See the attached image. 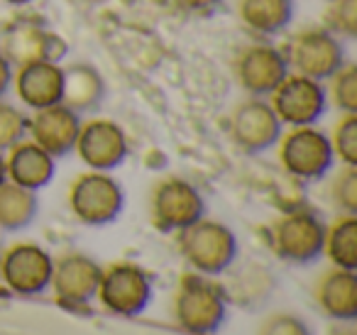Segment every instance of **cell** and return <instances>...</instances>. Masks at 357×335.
I'll list each match as a JSON object with an SVG mask.
<instances>
[{"label": "cell", "mask_w": 357, "mask_h": 335, "mask_svg": "<svg viewBox=\"0 0 357 335\" xmlns=\"http://www.w3.org/2000/svg\"><path fill=\"white\" fill-rule=\"evenodd\" d=\"M105 96V81L98 74L93 64L86 61H76L64 69V94H61V103L71 108L74 113H89L100 105Z\"/></svg>", "instance_id": "d6986e66"}, {"label": "cell", "mask_w": 357, "mask_h": 335, "mask_svg": "<svg viewBox=\"0 0 357 335\" xmlns=\"http://www.w3.org/2000/svg\"><path fill=\"white\" fill-rule=\"evenodd\" d=\"M79 130H81V115L74 113L71 108H66L64 103L35 110L30 123H27V133L32 135V142L40 144L54 159L74 152Z\"/></svg>", "instance_id": "2e32d148"}, {"label": "cell", "mask_w": 357, "mask_h": 335, "mask_svg": "<svg viewBox=\"0 0 357 335\" xmlns=\"http://www.w3.org/2000/svg\"><path fill=\"white\" fill-rule=\"evenodd\" d=\"M8 181V172H6V157H3V152H0V184Z\"/></svg>", "instance_id": "1f68e13d"}, {"label": "cell", "mask_w": 357, "mask_h": 335, "mask_svg": "<svg viewBox=\"0 0 357 335\" xmlns=\"http://www.w3.org/2000/svg\"><path fill=\"white\" fill-rule=\"evenodd\" d=\"M318 304L331 318L355 320L357 318V276L347 269H331L318 284Z\"/></svg>", "instance_id": "ffe728a7"}, {"label": "cell", "mask_w": 357, "mask_h": 335, "mask_svg": "<svg viewBox=\"0 0 357 335\" xmlns=\"http://www.w3.org/2000/svg\"><path fill=\"white\" fill-rule=\"evenodd\" d=\"M178 247L184 260L194 267L199 274L213 276L225 271L238 257V237L228 225L218 221L199 218L189 228L181 230Z\"/></svg>", "instance_id": "7a4b0ae2"}, {"label": "cell", "mask_w": 357, "mask_h": 335, "mask_svg": "<svg viewBox=\"0 0 357 335\" xmlns=\"http://www.w3.org/2000/svg\"><path fill=\"white\" fill-rule=\"evenodd\" d=\"M323 252L328 260L337 267V269L355 271L357 269V218L355 216H342L326 228V242H323Z\"/></svg>", "instance_id": "603a6c76"}, {"label": "cell", "mask_w": 357, "mask_h": 335, "mask_svg": "<svg viewBox=\"0 0 357 335\" xmlns=\"http://www.w3.org/2000/svg\"><path fill=\"white\" fill-rule=\"evenodd\" d=\"M54 260L37 242H17L8 247L0 265V279L20 296H35L50 289Z\"/></svg>", "instance_id": "8fae6325"}, {"label": "cell", "mask_w": 357, "mask_h": 335, "mask_svg": "<svg viewBox=\"0 0 357 335\" xmlns=\"http://www.w3.org/2000/svg\"><path fill=\"white\" fill-rule=\"evenodd\" d=\"M331 196L337 208H342L347 216H355L357 213V167L340 169V174L333 179Z\"/></svg>", "instance_id": "83f0119b"}, {"label": "cell", "mask_w": 357, "mask_h": 335, "mask_svg": "<svg viewBox=\"0 0 357 335\" xmlns=\"http://www.w3.org/2000/svg\"><path fill=\"white\" fill-rule=\"evenodd\" d=\"M37 193L25 186H17L13 181L0 184V228L8 232H15L27 228L37 216Z\"/></svg>", "instance_id": "7402d4cb"}, {"label": "cell", "mask_w": 357, "mask_h": 335, "mask_svg": "<svg viewBox=\"0 0 357 335\" xmlns=\"http://www.w3.org/2000/svg\"><path fill=\"white\" fill-rule=\"evenodd\" d=\"M282 128L284 125L279 123L269 100L255 98V96L240 103L230 118V135L235 144L248 154H259L274 147L282 137Z\"/></svg>", "instance_id": "7c38bea8"}, {"label": "cell", "mask_w": 357, "mask_h": 335, "mask_svg": "<svg viewBox=\"0 0 357 335\" xmlns=\"http://www.w3.org/2000/svg\"><path fill=\"white\" fill-rule=\"evenodd\" d=\"M328 81L331 89L326 91V96H331L333 105L342 113H357V66L345 61Z\"/></svg>", "instance_id": "cb8c5ba5"}, {"label": "cell", "mask_w": 357, "mask_h": 335, "mask_svg": "<svg viewBox=\"0 0 357 335\" xmlns=\"http://www.w3.org/2000/svg\"><path fill=\"white\" fill-rule=\"evenodd\" d=\"M269 105L282 125L303 128V125H313L326 113L328 96L321 81L301 74H287V79L269 94Z\"/></svg>", "instance_id": "8992f818"}, {"label": "cell", "mask_w": 357, "mask_h": 335, "mask_svg": "<svg viewBox=\"0 0 357 335\" xmlns=\"http://www.w3.org/2000/svg\"><path fill=\"white\" fill-rule=\"evenodd\" d=\"M0 265H3V252H0Z\"/></svg>", "instance_id": "836d02e7"}, {"label": "cell", "mask_w": 357, "mask_h": 335, "mask_svg": "<svg viewBox=\"0 0 357 335\" xmlns=\"http://www.w3.org/2000/svg\"><path fill=\"white\" fill-rule=\"evenodd\" d=\"M100 265L96 260L79 252L64 255L59 262H54L52 269V281L50 286L54 289L56 299L66 306H81L89 304L96 294H98L100 284Z\"/></svg>", "instance_id": "9a60e30c"}, {"label": "cell", "mask_w": 357, "mask_h": 335, "mask_svg": "<svg viewBox=\"0 0 357 335\" xmlns=\"http://www.w3.org/2000/svg\"><path fill=\"white\" fill-rule=\"evenodd\" d=\"M64 52L66 42L37 20L10 22L0 40V54L13 66L30 64V61H59Z\"/></svg>", "instance_id": "30bf717a"}, {"label": "cell", "mask_w": 357, "mask_h": 335, "mask_svg": "<svg viewBox=\"0 0 357 335\" xmlns=\"http://www.w3.org/2000/svg\"><path fill=\"white\" fill-rule=\"evenodd\" d=\"M15 94L30 110H42L61 103L64 94V66L59 61H30L13 74Z\"/></svg>", "instance_id": "e0dca14e"}, {"label": "cell", "mask_w": 357, "mask_h": 335, "mask_svg": "<svg viewBox=\"0 0 357 335\" xmlns=\"http://www.w3.org/2000/svg\"><path fill=\"white\" fill-rule=\"evenodd\" d=\"M333 154H337L345 167H357V113H345L333 130Z\"/></svg>", "instance_id": "d4e9b609"}, {"label": "cell", "mask_w": 357, "mask_h": 335, "mask_svg": "<svg viewBox=\"0 0 357 335\" xmlns=\"http://www.w3.org/2000/svg\"><path fill=\"white\" fill-rule=\"evenodd\" d=\"M238 15L257 35H277L294 17V0H238Z\"/></svg>", "instance_id": "44dd1931"}, {"label": "cell", "mask_w": 357, "mask_h": 335, "mask_svg": "<svg viewBox=\"0 0 357 335\" xmlns=\"http://www.w3.org/2000/svg\"><path fill=\"white\" fill-rule=\"evenodd\" d=\"M328 32L342 37L357 35V0H331L326 10Z\"/></svg>", "instance_id": "4316f807"}, {"label": "cell", "mask_w": 357, "mask_h": 335, "mask_svg": "<svg viewBox=\"0 0 357 335\" xmlns=\"http://www.w3.org/2000/svg\"><path fill=\"white\" fill-rule=\"evenodd\" d=\"M69 208L84 225H108L123 213L125 191L108 172H86L71 184Z\"/></svg>", "instance_id": "3957f363"}, {"label": "cell", "mask_w": 357, "mask_h": 335, "mask_svg": "<svg viewBox=\"0 0 357 335\" xmlns=\"http://www.w3.org/2000/svg\"><path fill=\"white\" fill-rule=\"evenodd\" d=\"M259 335H313L306 320L291 313H277L267 318L259 328Z\"/></svg>", "instance_id": "f1b7e54d"}, {"label": "cell", "mask_w": 357, "mask_h": 335, "mask_svg": "<svg viewBox=\"0 0 357 335\" xmlns=\"http://www.w3.org/2000/svg\"><path fill=\"white\" fill-rule=\"evenodd\" d=\"M27 123H30V118L20 108L0 98V152H6L13 144L25 140Z\"/></svg>", "instance_id": "484cf974"}, {"label": "cell", "mask_w": 357, "mask_h": 335, "mask_svg": "<svg viewBox=\"0 0 357 335\" xmlns=\"http://www.w3.org/2000/svg\"><path fill=\"white\" fill-rule=\"evenodd\" d=\"M74 152L93 172H110L128 157V137L113 120H89L81 125Z\"/></svg>", "instance_id": "5bb4252c"}, {"label": "cell", "mask_w": 357, "mask_h": 335, "mask_svg": "<svg viewBox=\"0 0 357 335\" xmlns=\"http://www.w3.org/2000/svg\"><path fill=\"white\" fill-rule=\"evenodd\" d=\"M279 159L291 177L301 181H316L331 172L335 154L328 135H323L313 125H303V128H291L279 137Z\"/></svg>", "instance_id": "5b68a950"}, {"label": "cell", "mask_w": 357, "mask_h": 335, "mask_svg": "<svg viewBox=\"0 0 357 335\" xmlns=\"http://www.w3.org/2000/svg\"><path fill=\"white\" fill-rule=\"evenodd\" d=\"M13 74H15V71H13V64L0 54V98H6V94L10 91Z\"/></svg>", "instance_id": "4dcf8cb0"}, {"label": "cell", "mask_w": 357, "mask_h": 335, "mask_svg": "<svg viewBox=\"0 0 357 335\" xmlns=\"http://www.w3.org/2000/svg\"><path fill=\"white\" fill-rule=\"evenodd\" d=\"M54 157L47 154L40 144L32 140H20L8 149L6 157V172L8 181L25 186L30 191H40L54 179Z\"/></svg>", "instance_id": "ac0fdd59"}, {"label": "cell", "mask_w": 357, "mask_h": 335, "mask_svg": "<svg viewBox=\"0 0 357 335\" xmlns=\"http://www.w3.org/2000/svg\"><path fill=\"white\" fill-rule=\"evenodd\" d=\"M328 3H331V0H328Z\"/></svg>", "instance_id": "d590c367"}, {"label": "cell", "mask_w": 357, "mask_h": 335, "mask_svg": "<svg viewBox=\"0 0 357 335\" xmlns=\"http://www.w3.org/2000/svg\"><path fill=\"white\" fill-rule=\"evenodd\" d=\"M228 313V301L218 284L204 274H186L178 281L174 315L184 330L196 335H211L223 325Z\"/></svg>", "instance_id": "6da1fadb"}, {"label": "cell", "mask_w": 357, "mask_h": 335, "mask_svg": "<svg viewBox=\"0 0 357 335\" xmlns=\"http://www.w3.org/2000/svg\"><path fill=\"white\" fill-rule=\"evenodd\" d=\"M284 57L289 69L323 84L345 64V47L333 32L311 27L291 37Z\"/></svg>", "instance_id": "277c9868"}, {"label": "cell", "mask_w": 357, "mask_h": 335, "mask_svg": "<svg viewBox=\"0 0 357 335\" xmlns=\"http://www.w3.org/2000/svg\"><path fill=\"white\" fill-rule=\"evenodd\" d=\"M274 252L294 265H308L323 255L326 225L308 211H294L279 218L272 230Z\"/></svg>", "instance_id": "ba28073f"}, {"label": "cell", "mask_w": 357, "mask_h": 335, "mask_svg": "<svg viewBox=\"0 0 357 335\" xmlns=\"http://www.w3.org/2000/svg\"><path fill=\"white\" fill-rule=\"evenodd\" d=\"M289 74L287 57L272 45H250L235 59V79L240 89L255 98L269 96Z\"/></svg>", "instance_id": "4fadbf2b"}, {"label": "cell", "mask_w": 357, "mask_h": 335, "mask_svg": "<svg viewBox=\"0 0 357 335\" xmlns=\"http://www.w3.org/2000/svg\"><path fill=\"white\" fill-rule=\"evenodd\" d=\"M206 203L194 184L184 179H164L152 191V221L164 232H181L204 218Z\"/></svg>", "instance_id": "9c48e42d"}, {"label": "cell", "mask_w": 357, "mask_h": 335, "mask_svg": "<svg viewBox=\"0 0 357 335\" xmlns=\"http://www.w3.org/2000/svg\"><path fill=\"white\" fill-rule=\"evenodd\" d=\"M223 0H176V6L186 13H208L218 8Z\"/></svg>", "instance_id": "f546056e"}, {"label": "cell", "mask_w": 357, "mask_h": 335, "mask_svg": "<svg viewBox=\"0 0 357 335\" xmlns=\"http://www.w3.org/2000/svg\"><path fill=\"white\" fill-rule=\"evenodd\" d=\"M3 3H8V6H13V8H22V6H30V3H35V0H3Z\"/></svg>", "instance_id": "d6a6232c"}, {"label": "cell", "mask_w": 357, "mask_h": 335, "mask_svg": "<svg viewBox=\"0 0 357 335\" xmlns=\"http://www.w3.org/2000/svg\"><path fill=\"white\" fill-rule=\"evenodd\" d=\"M100 304L118 315H137L149 306L152 281L142 267L132 262H115L100 274L98 294Z\"/></svg>", "instance_id": "52a82bcc"}, {"label": "cell", "mask_w": 357, "mask_h": 335, "mask_svg": "<svg viewBox=\"0 0 357 335\" xmlns=\"http://www.w3.org/2000/svg\"><path fill=\"white\" fill-rule=\"evenodd\" d=\"M337 335H352V333H337Z\"/></svg>", "instance_id": "e575fe53"}]
</instances>
